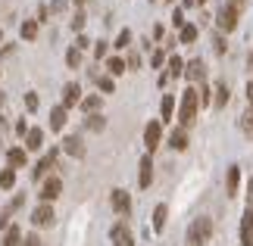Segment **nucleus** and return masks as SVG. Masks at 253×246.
<instances>
[{
    "label": "nucleus",
    "mask_w": 253,
    "mask_h": 246,
    "mask_svg": "<svg viewBox=\"0 0 253 246\" xmlns=\"http://www.w3.org/2000/svg\"><path fill=\"white\" fill-rule=\"evenodd\" d=\"M166 218H169V209H166V203H160L157 209H153V231L157 234L166 228Z\"/></svg>",
    "instance_id": "nucleus-25"
},
{
    "label": "nucleus",
    "mask_w": 253,
    "mask_h": 246,
    "mask_svg": "<svg viewBox=\"0 0 253 246\" xmlns=\"http://www.w3.org/2000/svg\"><path fill=\"white\" fill-rule=\"evenodd\" d=\"M60 143H63L60 150H63V153H69L72 159H84V153H87V150H84V141H82L79 134H66Z\"/></svg>",
    "instance_id": "nucleus-9"
},
{
    "label": "nucleus",
    "mask_w": 253,
    "mask_h": 246,
    "mask_svg": "<svg viewBox=\"0 0 253 246\" xmlns=\"http://www.w3.org/2000/svg\"><path fill=\"white\" fill-rule=\"evenodd\" d=\"M66 66H69V69H82V50H79V47H69V50H66Z\"/></svg>",
    "instance_id": "nucleus-32"
},
{
    "label": "nucleus",
    "mask_w": 253,
    "mask_h": 246,
    "mask_svg": "<svg viewBox=\"0 0 253 246\" xmlns=\"http://www.w3.org/2000/svg\"><path fill=\"white\" fill-rule=\"evenodd\" d=\"M38 106H41L38 94H35V91H28V94H25V109H28V112H38Z\"/></svg>",
    "instance_id": "nucleus-36"
},
{
    "label": "nucleus",
    "mask_w": 253,
    "mask_h": 246,
    "mask_svg": "<svg viewBox=\"0 0 253 246\" xmlns=\"http://www.w3.org/2000/svg\"><path fill=\"white\" fill-rule=\"evenodd\" d=\"M84 125H87V131H103V128H106V119H103L100 112H94V115H87V119H84Z\"/></svg>",
    "instance_id": "nucleus-31"
},
{
    "label": "nucleus",
    "mask_w": 253,
    "mask_h": 246,
    "mask_svg": "<svg viewBox=\"0 0 253 246\" xmlns=\"http://www.w3.org/2000/svg\"><path fill=\"white\" fill-rule=\"evenodd\" d=\"M6 165H9V169H25V165H28L25 146H9V150H6Z\"/></svg>",
    "instance_id": "nucleus-15"
},
{
    "label": "nucleus",
    "mask_w": 253,
    "mask_h": 246,
    "mask_svg": "<svg viewBox=\"0 0 253 246\" xmlns=\"http://www.w3.org/2000/svg\"><path fill=\"white\" fill-rule=\"evenodd\" d=\"M13 131H16V134H19V137H22V141H25V134H28V122H25V119H19Z\"/></svg>",
    "instance_id": "nucleus-43"
},
{
    "label": "nucleus",
    "mask_w": 253,
    "mask_h": 246,
    "mask_svg": "<svg viewBox=\"0 0 253 246\" xmlns=\"http://www.w3.org/2000/svg\"><path fill=\"white\" fill-rule=\"evenodd\" d=\"M197 94H200V106H210V103H212V91H210L207 84H200Z\"/></svg>",
    "instance_id": "nucleus-37"
},
{
    "label": "nucleus",
    "mask_w": 253,
    "mask_h": 246,
    "mask_svg": "<svg viewBox=\"0 0 253 246\" xmlns=\"http://www.w3.org/2000/svg\"><path fill=\"white\" fill-rule=\"evenodd\" d=\"M13 184H16V169H6L0 172V190H13Z\"/></svg>",
    "instance_id": "nucleus-30"
},
{
    "label": "nucleus",
    "mask_w": 253,
    "mask_h": 246,
    "mask_svg": "<svg viewBox=\"0 0 253 246\" xmlns=\"http://www.w3.org/2000/svg\"><path fill=\"white\" fill-rule=\"evenodd\" d=\"M22 206H25V193H16L13 200H9V203L3 206V209H0V231H6L9 224H13L9 218H13V215H16L19 209H22Z\"/></svg>",
    "instance_id": "nucleus-6"
},
{
    "label": "nucleus",
    "mask_w": 253,
    "mask_h": 246,
    "mask_svg": "<svg viewBox=\"0 0 253 246\" xmlns=\"http://www.w3.org/2000/svg\"><path fill=\"white\" fill-rule=\"evenodd\" d=\"M122 72H125V60H122V56H110V60H106V75L116 78V75H122Z\"/></svg>",
    "instance_id": "nucleus-28"
},
{
    "label": "nucleus",
    "mask_w": 253,
    "mask_h": 246,
    "mask_svg": "<svg viewBox=\"0 0 253 246\" xmlns=\"http://www.w3.org/2000/svg\"><path fill=\"white\" fill-rule=\"evenodd\" d=\"M238 187H241V169H238V165H228V175H225V193H228V196H238Z\"/></svg>",
    "instance_id": "nucleus-20"
},
{
    "label": "nucleus",
    "mask_w": 253,
    "mask_h": 246,
    "mask_svg": "<svg viewBox=\"0 0 253 246\" xmlns=\"http://www.w3.org/2000/svg\"><path fill=\"white\" fill-rule=\"evenodd\" d=\"M13 53H16V44H6L3 50H0V56H13Z\"/></svg>",
    "instance_id": "nucleus-49"
},
{
    "label": "nucleus",
    "mask_w": 253,
    "mask_h": 246,
    "mask_svg": "<svg viewBox=\"0 0 253 246\" xmlns=\"http://www.w3.org/2000/svg\"><path fill=\"white\" fill-rule=\"evenodd\" d=\"M247 209H253V178H250V184H247Z\"/></svg>",
    "instance_id": "nucleus-48"
},
{
    "label": "nucleus",
    "mask_w": 253,
    "mask_h": 246,
    "mask_svg": "<svg viewBox=\"0 0 253 246\" xmlns=\"http://www.w3.org/2000/svg\"><path fill=\"white\" fill-rule=\"evenodd\" d=\"M247 103H250V109H253V81L247 84Z\"/></svg>",
    "instance_id": "nucleus-50"
},
{
    "label": "nucleus",
    "mask_w": 253,
    "mask_h": 246,
    "mask_svg": "<svg viewBox=\"0 0 253 246\" xmlns=\"http://www.w3.org/2000/svg\"><path fill=\"white\" fill-rule=\"evenodd\" d=\"M22 246H44V240L38 237V234H25V237H22Z\"/></svg>",
    "instance_id": "nucleus-39"
},
{
    "label": "nucleus",
    "mask_w": 253,
    "mask_h": 246,
    "mask_svg": "<svg viewBox=\"0 0 253 246\" xmlns=\"http://www.w3.org/2000/svg\"><path fill=\"white\" fill-rule=\"evenodd\" d=\"M244 3H247V0H225V6H231V9H238V13H241V9H244Z\"/></svg>",
    "instance_id": "nucleus-45"
},
{
    "label": "nucleus",
    "mask_w": 253,
    "mask_h": 246,
    "mask_svg": "<svg viewBox=\"0 0 253 246\" xmlns=\"http://www.w3.org/2000/svg\"><path fill=\"white\" fill-rule=\"evenodd\" d=\"M0 246H22V228H19V224H9V228L3 231Z\"/></svg>",
    "instance_id": "nucleus-22"
},
{
    "label": "nucleus",
    "mask_w": 253,
    "mask_h": 246,
    "mask_svg": "<svg viewBox=\"0 0 253 246\" xmlns=\"http://www.w3.org/2000/svg\"><path fill=\"white\" fill-rule=\"evenodd\" d=\"M110 240H113V246H134V237H131V231H128V224H125V221L113 224Z\"/></svg>",
    "instance_id": "nucleus-13"
},
{
    "label": "nucleus",
    "mask_w": 253,
    "mask_h": 246,
    "mask_svg": "<svg viewBox=\"0 0 253 246\" xmlns=\"http://www.w3.org/2000/svg\"><path fill=\"white\" fill-rule=\"evenodd\" d=\"M53 218H56L53 203H41V206H38V209L32 212V224H35V228H50Z\"/></svg>",
    "instance_id": "nucleus-8"
},
{
    "label": "nucleus",
    "mask_w": 253,
    "mask_h": 246,
    "mask_svg": "<svg viewBox=\"0 0 253 246\" xmlns=\"http://www.w3.org/2000/svg\"><path fill=\"white\" fill-rule=\"evenodd\" d=\"M0 41H3V28H0Z\"/></svg>",
    "instance_id": "nucleus-53"
},
{
    "label": "nucleus",
    "mask_w": 253,
    "mask_h": 246,
    "mask_svg": "<svg viewBox=\"0 0 253 246\" xmlns=\"http://www.w3.org/2000/svg\"><path fill=\"white\" fill-rule=\"evenodd\" d=\"M87 3V0H75V6H84Z\"/></svg>",
    "instance_id": "nucleus-52"
},
{
    "label": "nucleus",
    "mask_w": 253,
    "mask_h": 246,
    "mask_svg": "<svg viewBox=\"0 0 253 246\" xmlns=\"http://www.w3.org/2000/svg\"><path fill=\"white\" fill-rule=\"evenodd\" d=\"M163 63H166V53H163V50H153V56H150V66H153V69H160Z\"/></svg>",
    "instance_id": "nucleus-41"
},
{
    "label": "nucleus",
    "mask_w": 253,
    "mask_h": 246,
    "mask_svg": "<svg viewBox=\"0 0 253 246\" xmlns=\"http://www.w3.org/2000/svg\"><path fill=\"white\" fill-rule=\"evenodd\" d=\"M212 103H216V109H222V106L228 103V84H225V81L216 84V100H212Z\"/></svg>",
    "instance_id": "nucleus-33"
},
{
    "label": "nucleus",
    "mask_w": 253,
    "mask_h": 246,
    "mask_svg": "<svg viewBox=\"0 0 253 246\" xmlns=\"http://www.w3.org/2000/svg\"><path fill=\"white\" fill-rule=\"evenodd\" d=\"M153 184V156H141V162H138V187L141 190H147V187Z\"/></svg>",
    "instance_id": "nucleus-11"
},
{
    "label": "nucleus",
    "mask_w": 253,
    "mask_h": 246,
    "mask_svg": "<svg viewBox=\"0 0 253 246\" xmlns=\"http://www.w3.org/2000/svg\"><path fill=\"white\" fill-rule=\"evenodd\" d=\"M184 240H188V246H207V243L212 240V218H207V215L194 218V221L188 224Z\"/></svg>",
    "instance_id": "nucleus-2"
},
{
    "label": "nucleus",
    "mask_w": 253,
    "mask_h": 246,
    "mask_svg": "<svg viewBox=\"0 0 253 246\" xmlns=\"http://www.w3.org/2000/svg\"><path fill=\"white\" fill-rule=\"evenodd\" d=\"M3 103H6V97H3V91H0V109H3Z\"/></svg>",
    "instance_id": "nucleus-51"
},
{
    "label": "nucleus",
    "mask_w": 253,
    "mask_h": 246,
    "mask_svg": "<svg viewBox=\"0 0 253 246\" xmlns=\"http://www.w3.org/2000/svg\"><path fill=\"white\" fill-rule=\"evenodd\" d=\"M116 50H128V47H131V32H128V28H122V32L119 35H116Z\"/></svg>",
    "instance_id": "nucleus-34"
},
{
    "label": "nucleus",
    "mask_w": 253,
    "mask_h": 246,
    "mask_svg": "<svg viewBox=\"0 0 253 246\" xmlns=\"http://www.w3.org/2000/svg\"><path fill=\"white\" fill-rule=\"evenodd\" d=\"M197 3H207V0H197Z\"/></svg>",
    "instance_id": "nucleus-54"
},
{
    "label": "nucleus",
    "mask_w": 253,
    "mask_h": 246,
    "mask_svg": "<svg viewBox=\"0 0 253 246\" xmlns=\"http://www.w3.org/2000/svg\"><path fill=\"white\" fill-rule=\"evenodd\" d=\"M166 75H169V81L184 75V60H181V56H169V60H166Z\"/></svg>",
    "instance_id": "nucleus-24"
},
{
    "label": "nucleus",
    "mask_w": 253,
    "mask_h": 246,
    "mask_svg": "<svg viewBox=\"0 0 253 246\" xmlns=\"http://www.w3.org/2000/svg\"><path fill=\"white\" fill-rule=\"evenodd\" d=\"M184 78H188L191 84H203V81H207V66H203V60L184 63Z\"/></svg>",
    "instance_id": "nucleus-12"
},
{
    "label": "nucleus",
    "mask_w": 253,
    "mask_h": 246,
    "mask_svg": "<svg viewBox=\"0 0 253 246\" xmlns=\"http://www.w3.org/2000/svg\"><path fill=\"white\" fill-rule=\"evenodd\" d=\"M172 22H175V25H178V28L184 25V13H181V9H175V13H172Z\"/></svg>",
    "instance_id": "nucleus-46"
},
{
    "label": "nucleus",
    "mask_w": 253,
    "mask_h": 246,
    "mask_svg": "<svg viewBox=\"0 0 253 246\" xmlns=\"http://www.w3.org/2000/svg\"><path fill=\"white\" fill-rule=\"evenodd\" d=\"M178 41H181V44H194V41H197V25L184 22V25L178 28Z\"/></svg>",
    "instance_id": "nucleus-27"
},
{
    "label": "nucleus",
    "mask_w": 253,
    "mask_h": 246,
    "mask_svg": "<svg viewBox=\"0 0 253 246\" xmlns=\"http://www.w3.org/2000/svg\"><path fill=\"white\" fill-rule=\"evenodd\" d=\"M238 128L244 131V137H250V141H253V109H247V112L238 119Z\"/></svg>",
    "instance_id": "nucleus-29"
},
{
    "label": "nucleus",
    "mask_w": 253,
    "mask_h": 246,
    "mask_svg": "<svg viewBox=\"0 0 253 246\" xmlns=\"http://www.w3.org/2000/svg\"><path fill=\"white\" fill-rule=\"evenodd\" d=\"M110 203H113V212L116 215H128L131 212V193L122 190V187H116V190L110 193Z\"/></svg>",
    "instance_id": "nucleus-10"
},
{
    "label": "nucleus",
    "mask_w": 253,
    "mask_h": 246,
    "mask_svg": "<svg viewBox=\"0 0 253 246\" xmlns=\"http://www.w3.org/2000/svg\"><path fill=\"white\" fill-rule=\"evenodd\" d=\"M82 103V84H75V81H69L63 87V106L66 109H72V106H79Z\"/></svg>",
    "instance_id": "nucleus-16"
},
{
    "label": "nucleus",
    "mask_w": 253,
    "mask_h": 246,
    "mask_svg": "<svg viewBox=\"0 0 253 246\" xmlns=\"http://www.w3.org/2000/svg\"><path fill=\"white\" fill-rule=\"evenodd\" d=\"M44 146V128H28L25 134V153H38Z\"/></svg>",
    "instance_id": "nucleus-17"
},
{
    "label": "nucleus",
    "mask_w": 253,
    "mask_h": 246,
    "mask_svg": "<svg viewBox=\"0 0 253 246\" xmlns=\"http://www.w3.org/2000/svg\"><path fill=\"white\" fill-rule=\"evenodd\" d=\"M106 53H110V44H106V41H97L94 44V56H97V60H106Z\"/></svg>",
    "instance_id": "nucleus-38"
},
{
    "label": "nucleus",
    "mask_w": 253,
    "mask_h": 246,
    "mask_svg": "<svg viewBox=\"0 0 253 246\" xmlns=\"http://www.w3.org/2000/svg\"><path fill=\"white\" fill-rule=\"evenodd\" d=\"M100 103H103V100H100V94H87V97H82V103H79V106H82V112H84V115H94L97 109H100Z\"/></svg>",
    "instance_id": "nucleus-23"
},
{
    "label": "nucleus",
    "mask_w": 253,
    "mask_h": 246,
    "mask_svg": "<svg viewBox=\"0 0 253 246\" xmlns=\"http://www.w3.org/2000/svg\"><path fill=\"white\" fill-rule=\"evenodd\" d=\"M66 122H69V109L60 103V106H53L50 109V131H63Z\"/></svg>",
    "instance_id": "nucleus-19"
},
{
    "label": "nucleus",
    "mask_w": 253,
    "mask_h": 246,
    "mask_svg": "<svg viewBox=\"0 0 253 246\" xmlns=\"http://www.w3.org/2000/svg\"><path fill=\"white\" fill-rule=\"evenodd\" d=\"M75 47H79V50H87V47H91V41H87L84 35H79V41H75Z\"/></svg>",
    "instance_id": "nucleus-47"
},
{
    "label": "nucleus",
    "mask_w": 253,
    "mask_h": 246,
    "mask_svg": "<svg viewBox=\"0 0 253 246\" xmlns=\"http://www.w3.org/2000/svg\"><path fill=\"white\" fill-rule=\"evenodd\" d=\"M241 246H253V209L241 215Z\"/></svg>",
    "instance_id": "nucleus-14"
},
{
    "label": "nucleus",
    "mask_w": 253,
    "mask_h": 246,
    "mask_svg": "<svg viewBox=\"0 0 253 246\" xmlns=\"http://www.w3.org/2000/svg\"><path fill=\"white\" fill-rule=\"evenodd\" d=\"M160 143H163V122L153 119L144 128V146H147V153H153V150H160Z\"/></svg>",
    "instance_id": "nucleus-4"
},
{
    "label": "nucleus",
    "mask_w": 253,
    "mask_h": 246,
    "mask_svg": "<svg viewBox=\"0 0 253 246\" xmlns=\"http://www.w3.org/2000/svg\"><path fill=\"white\" fill-rule=\"evenodd\" d=\"M125 69H141V56H138V53H128V60H125Z\"/></svg>",
    "instance_id": "nucleus-42"
},
{
    "label": "nucleus",
    "mask_w": 253,
    "mask_h": 246,
    "mask_svg": "<svg viewBox=\"0 0 253 246\" xmlns=\"http://www.w3.org/2000/svg\"><path fill=\"white\" fill-rule=\"evenodd\" d=\"M238 22H241V13L238 9H231V6H222L219 9V16H216V25H219V32H235L238 28Z\"/></svg>",
    "instance_id": "nucleus-7"
},
{
    "label": "nucleus",
    "mask_w": 253,
    "mask_h": 246,
    "mask_svg": "<svg viewBox=\"0 0 253 246\" xmlns=\"http://www.w3.org/2000/svg\"><path fill=\"white\" fill-rule=\"evenodd\" d=\"M188 143H191V134H188V128H181V125H178V128H175V131L169 134V146L181 153V150H188Z\"/></svg>",
    "instance_id": "nucleus-18"
},
{
    "label": "nucleus",
    "mask_w": 253,
    "mask_h": 246,
    "mask_svg": "<svg viewBox=\"0 0 253 246\" xmlns=\"http://www.w3.org/2000/svg\"><path fill=\"white\" fill-rule=\"evenodd\" d=\"M60 193H63V178H60V175H47L44 184H41V193H38L41 203H53Z\"/></svg>",
    "instance_id": "nucleus-3"
},
{
    "label": "nucleus",
    "mask_w": 253,
    "mask_h": 246,
    "mask_svg": "<svg viewBox=\"0 0 253 246\" xmlns=\"http://www.w3.org/2000/svg\"><path fill=\"white\" fill-rule=\"evenodd\" d=\"M97 87H100L103 94H113V91H116V78H110V75H97Z\"/></svg>",
    "instance_id": "nucleus-35"
},
{
    "label": "nucleus",
    "mask_w": 253,
    "mask_h": 246,
    "mask_svg": "<svg viewBox=\"0 0 253 246\" xmlns=\"http://www.w3.org/2000/svg\"><path fill=\"white\" fill-rule=\"evenodd\" d=\"M166 3H172V0H166Z\"/></svg>",
    "instance_id": "nucleus-55"
},
{
    "label": "nucleus",
    "mask_w": 253,
    "mask_h": 246,
    "mask_svg": "<svg viewBox=\"0 0 253 246\" xmlns=\"http://www.w3.org/2000/svg\"><path fill=\"white\" fill-rule=\"evenodd\" d=\"M212 44H216V53H225V37H222V35L212 37Z\"/></svg>",
    "instance_id": "nucleus-44"
},
{
    "label": "nucleus",
    "mask_w": 253,
    "mask_h": 246,
    "mask_svg": "<svg viewBox=\"0 0 253 246\" xmlns=\"http://www.w3.org/2000/svg\"><path fill=\"white\" fill-rule=\"evenodd\" d=\"M172 115H175V97L172 94H163V100H160V122L163 125L172 122Z\"/></svg>",
    "instance_id": "nucleus-21"
},
{
    "label": "nucleus",
    "mask_w": 253,
    "mask_h": 246,
    "mask_svg": "<svg viewBox=\"0 0 253 246\" xmlns=\"http://www.w3.org/2000/svg\"><path fill=\"white\" fill-rule=\"evenodd\" d=\"M84 22H87V16H84L82 9H79V13H75V19H72V28H75V32H82V28H84Z\"/></svg>",
    "instance_id": "nucleus-40"
},
{
    "label": "nucleus",
    "mask_w": 253,
    "mask_h": 246,
    "mask_svg": "<svg viewBox=\"0 0 253 246\" xmlns=\"http://www.w3.org/2000/svg\"><path fill=\"white\" fill-rule=\"evenodd\" d=\"M19 35H22V41H35L38 37V19H25L19 25Z\"/></svg>",
    "instance_id": "nucleus-26"
},
{
    "label": "nucleus",
    "mask_w": 253,
    "mask_h": 246,
    "mask_svg": "<svg viewBox=\"0 0 253 246\" xmlns=\"http://www.w3.org/2000/svg\"><path fill=\"white\" fill-rule=\"evenodd\" d=\"M56 156H60V150H56V146H53L50 153H44L41 159H38V165L32 169V178H35V181H44L47 175H50V169L56 165Z\"/></svg>",
    "instance_id": "nucleus-5"
},
{
    "label": "nucleus",
    "mask_w": 253,
    "mask_h": 246,
    "mask_svg": "<svg viewBox=\"0 0 253 246\" xmlns=\"http://www.w3.org/2000/svg\"><path fill=\"white\" fill-rule=\"evenodd\" d=\"M197 112H200V94H197V87L191 84L188 91L181 94V103H178V125L191 131V125L197 122Z\"/></svg>",
    "instance_id": "nucleus-1"
}]
</instances>
